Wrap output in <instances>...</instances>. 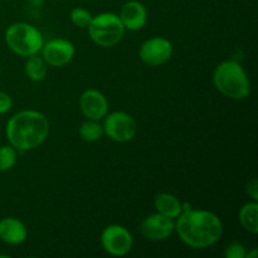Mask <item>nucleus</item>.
I'll list each match as a JSON object with an SVG mask.
<instances>
[{"label": "nucleus", "mask_w": 258, "mask_h": 258, "mask_svg": "<svg viewBox=\"0 0 258 258\" xmlns=\"http://www.w3.org/2000/svg\"><path fill=\"white\" fill-rule=\"evenodd\" d=\"M238 219L241 226L252 234L258 233V204L257 201L246 203L239 209Z\"/></svg>", "instance_id": "nucleus-15"}, {"label": "nucleus", "mask_w": 258, "mask_h": 258, "mask_svg": "<svg viewBox=\"0 0 258 258\" xmlns=\"http://www.w3.org/2000/svg\"><path fill=\"white\" fill-rule=\"evenodd\" d=\"M175 229V222L160 213L146 217L140 224V233L145 239L151 242L164 241L169 238Z\"/></svg>", "instance_id": "nucleus-10"}, {"label": "nucleus", "mask_w": 258, "mask_h": 258, "mask_svg": "<svg viewBox=\"0 0 258 258\" xmlns=\"http://www.w3.org/2000/svg\"><path fill=\"white\" fill-rule=\"evenodd\" d=\"M118 17L126 30L136 32L145 27L148 22V10L141 2L130 0L122 5Z\"/></svg>", "instance_id": "nucleus-12"}, {"label": "nucleus", "mask_w": 258, "mask_h": 258, "mask_svg": "<svg viewBox=\"0 0 258 258\" xmlns=\"http://www.w3.org/2000/svg\"><path fill=\"white\" fill-rule=\"evenodd\" d=\"M17 163V150L12 145L0 146V171L10 170Z\"/></svg>", "instance_id": "nucleus-18"}, {"label": "nucleus", "mask_w": 258, "mask_h": 258, "mask_svg": "<svg viewBox=\"0 0 258 258\" xmlns=\"http://www.w3.org/2000/svg\"><path fill=\"white\" fill-rule=\"evenodd\" d=\"M103 121V133L116 143H128L138 133V123L135 118L127 112L116 111L106 115Z\"/></svg>", "instance_id": "nucleus-6"}, {"label": "nucleus", "mask_w": 258, "mask_h": 258, "mask_svg": "<svg viewBox=\"0 0 258 258\" xmlns=\"http://www.w3.org/2000/svg\"><path fill=\"white\" fill-rule=\"evenodd\" d=\"M5 134L9 144L17 151L34 150L47 140L49 121L39 111H20L9 118Z\"/></svg>", "instance_id": "nucleus-2"}, {"label": "nucleus", "mask_w": 258, "mask_h": 258, "mask_svg": "<svg viewBox=\"0 0 258 258\" xmlns=\"http://www.w3.org/2000/svg\"><path fill=\"white\" fill-rule=\"evenodd\" d=\"M30 2H32L33 4H34V5H37V7H38V5H40V4H42V3H43V0H30Z\"/></svg>", "instance_id": "nucleus-24"}, {"label": "nucleus", "mask_w": 258, "mask_h": 258, "mask_svg": "<svg viewBox=\"0 0 258 258\" xmlns=\"http://www.w3.org/2000/svg\"><path fill=\"white\" fill-rule=\"evenodd\" d=\"M5 43L15 54L29 57L40 52L44 38L34 25L18 22L10 24L5 30Z\"/></svg>", "instance_id": "nucleus-4"}, {"label": "nucleus", "mask_w": 258, "mask_h": 258, "mask_svg": "<svg viewBox=\"0 0 258 258\" xmlns=\"http://www.w3.org/2000/svg\"><path fill=\"white\" fill-rule=\"evenodd\" d=\"M42 58L50 67H63L73 59L76 54V48L72 42L63 38L48 40L40 49Z\"/></svg>", "instance_id": "nucleus-9"}, {"label": "nucleus", "mask_w": 258, "mask_h": 258, "mask_svg": "<svg viewBox=\"0 0 258 258\" xmlns=\"http://www.w3.org/2000/svg\"><path fill=\"white\" fill-rule=\"evenodd\" d=\"M91 39L100 47H113L122 40L125 27L115 13L105 12L92 17L87 27Z\"/></svg>", "instance_id": "nucleus-5"}, {"label": "nucleus", "mask_w": 258, "mask_h": 258, "mask_svg": "<svg viewBox=\"0 0 258 258\" xmlns=\"http://www.w3.org/2000/svg\"><path fill=\"white\" fill-rule=\"evenodd\" d=\"M176 219L175 229L179 238L191 248L213 246L223 234V223L213 212L190 208Z\"/></svg>", "instance_id": "nucleus-1"}, {"label": "nucleus", "mask_w": 258, "mask_h": 258, "mask_svg": "<svg viewBox=\"0 0 258 258\" xmlns=\"http://www.w3.org/2000/svg\"><path fill=\"white\" fill-rule=\"evenodd\" d=\"M173 55V44L164 37H154L145 40L140 45L139 57L145 64L161 66L168 62Z\"/></svg>", "instance_id": "nucleus-8"}, {"label": "nucleus", "mask_w": 258, "mask_h": 258, "mask_svg": "<svg viewBox=\"0 0 258 258\" xmlns=\"http://www.w3.org/2000/svg\"><path fill=\"white\" fill-rule=\"evenodd\" d=\"M45 60L38 54L29 55L25 62V73L28 78L33 82H40L45 78L48 72V67Z\"/></svg>", "instance_id": "nucleus-16"}, {"label": "nucleus", "mask_w": 258, "mask_h": 258, "mask_svg": "<svg viewBox=\"0 0 258 258\" xmlns=\"http://www.w3.org/2000/svg\"><path fill=\"white\" fill-rule=\"evenodd\" d=\"M13 106V100L7 92H3L0 91V115H4V113L9 112L12 110Z\"/></svg>", "instance_id": "nucleus-21"}, {"label": "nucleus", "mask_w": 258, "mask_h": 258, "mask_svg": "<svg viewBox=\"0 0 258 258\" xmlns=\"http://www.w3.org/2000/svg\"><path fill=\"white\" fill-rule=\"evenodd\" d=\"M101 243L108 254L122 257L133 248L134 238L126 227L121 224H110L101 233Z\"/></svg>", "instance_id": "nucleus-7"}, {"label": "nucleus", "mask_w": 258, "mask_h": 258, "mask_svg": "<svg viewBox=\"0 0 258 258\" xmlns=\"http://www.w3.org/2000/svg\"><path fill=\"white\" fill-rule=\"evenodd\" d=\"M246 193L251 197L253 201H257L258 199V184H257V179L253 178L247 183L246 185Z\"/></svg>", "instance_id": "nucleus-22"}, {"label": "nucleus", "mask_w": 258, "mask_h": 258, "mask_svg": "<svg viewBox=\"0 0 258 258\" xmlns=\"http://www.w3.org/2000/svg\"><path fill=\"white\" fill-rule=\"evenodd\" d=\"M214 87L232 100H244L251 93V82L246 70L237 60H224L213 72Z\"/></svg>", "instance_id": "nucleus-3"}, {"label": "nucleus", "mask_w": 258, "mask_h": 258, "mask_svg": "<svg viewBox=\"0 0 258 258\" xmlns=\"http://www.w3.org/2000/svg\"><path fill=\"white\" fill-rule=\"evenodd\" d=\"M246 248L239 242H232L229 246H227L224 251V257L226 258H246Z\"/></svg>", "instance_id": "nucleus-20"}, {"label": "nucleus", "mask_w": 258, "mask_h": 258, "mask_svg": "<svg viewBox=\"0 0 258 258\" xmlns=\"http://www.w3.org/2000/svg\"><path fill=\"white\" fill-rule=\"evenodd\" d=\"M28 229L20 219L15 217H7L0 221V239L10 246H18L25 242Z\"/></svg>", "instance_id": "nucleus-13"}, {"label": "nucleus", "mask_w": 258, "mask_h": 258, "mask_svg": "<svg viewBox=\"0 0 258 258\" xmlns=\"http://www.w3.org/2000/svg\"><path fill=\"white\" fill-rule=\"evenodd\" d=\"M78 133H80L81 139L86 143H95V141H98L105 135L103 126L98 121L90 120V118H87L85 122L81 123Z\"/></svg>", "instance_id": "nucleus-17"}, {"label": "nucleus", "mask_w": 258, "mask_h": 258, "mask_svg": "<svg viewBox=\"0 0 258 258\" xmlns=\"http://www.w3.org/2000/svg\"><path fill=\"white\" fill-rule=\"evenodd\" d=\"M154 207L156 212L171 219H176L181 213V202L171 193H160L154 198Z\"/></svg>", "instance_id": "nucleus-14"}, {"label": "nucleus", "mask_w": 258, "mask_h": 258, "mask_svg": "<svg viewBox=\"0 0 258 258\" xmlns=\"http://www.w3.org/2000/svg\"><path fill=\"white\" fill-rule=\"evenodd\" d=\"M80 108L85 117L100 121L107 115L108 101L102 92L95 88H90L81 95Z\"/></svg>", "instance_id": "nucleus-11"}, {"label": "nucleus", "mask_w": 258, "mask_h": 258, "mask_svg": "<svg viewBox=\"0 0 258 258\" xmlns=\"http://www.w3.org/2000/svg\"><path fill=\"white\" fill-rule=\"evenodd\" d=\"M257 253H258V251L256 248L253 249V251L251 252V253H246V257L247 258H256L257 257Z\"/></svg>", "instance_id": "nucleus-23"}, {"label": "nucleus", "mask_w": 258, "mask_h": 258, "mask_svg": "<svg viewBox=\"0 0 258 258\" xmlns=\"http://www.w3.org/2000/svg\"><path fill=\"white\" fill-rule=\"evenodd\" d=\"M71 22L78 28H87L92 20L93 15L85 8H75L70 14Z\"/></svg>", "instance_id": "nucleus-19"}, {"label": "nucleus", "mask_w": 258, "mask_h": 258, "mask_svg": "<svg viewBox=\"0 0 258 258\" xmlns=\"http://www.w3.org/2000/svg\"><path fill=\"white\" fill-rule=\"evenodd\" d=\"M0 71H2V67H0Z\"/></svg>", "instance_id": "nucleus-25"}]
</instances>
